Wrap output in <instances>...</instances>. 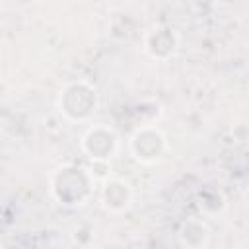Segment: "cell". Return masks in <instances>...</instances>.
Listing matches in <instances>:
<instances>
[{"mask_svg":"<svg viewBox=\"0 0 249 249\" xmlns=\"http://www.w3.org/2000/svg\"><path fill=\"white\" fill-rule=\"evenodd\" d=\"M156 43H158V47L150 51V54L156 56V58H161V51H165V56H169V54H173L175 49H177L175 33H173V29H169V27H161V25H160V27H154V29L148 33L146 47L156 45Z\"/></svg>","mask_w":249,"mask_h":249,"instance_id":"3957f363","label":"cell"},{"mask_svg":"<svg viewBox=\"0 0 249 249\" xmlns=\"http://www.w3.org/2000/svg\"><path fill=\"white\" fill-rule=\"evenodd\" d=\"M95 103V89L86 82H72L64 88V91H60V111L72 121L76 117V107H80V121H84L91 115Z\"/></svg>","mask_w":249,"mask_h":249,"instance_id":"6da1fadb","label":"cell"},{"mask_svg":"<svg viewBox=\"0 0 249 249\" xmlns=\"http://www.w3.org/2000/svg\"><path fill=\"white\" fill-rule=\"evenodd\" d=\"M117 183L119 181H111L103 189V202H105L107 208H113V210L124 208L128 204V200H130V191H124V193L117 195Z\"/></svg>","mask_w":249,"mask_h":249,"instance_id":"277c9868","label":"cell"},{"mask_svg":"<svg viewBox=\"0 0 249 249\" xmlns=\"http://www.w3.org/2000/svg\"><path fill=\"white\" fill-rule=\"evenodd\" d=\"M134 138H138V140H156V142H154V144H156V148L163 146V136H161L158 130H154V128H152V136H150V138H146L142 130H138V132L134 134ZM144 146H150V142H144ZM156 148H154V150L148 154V156H150V161H154V160L158 158V154H160V150H156Z\"/></svg>","mask_w":249,"mask_h":249,"instance_id":"5b68a950","label":"cell"},{"mask_svg":"<svg viewBox=\"0 0 249 249\" xmlns=\"http://www.w3.org/2000/svg\"><path fill=\"white\" fill-rule=\"evenodd\" d=\"M84 138L95 140V144L82 142L86 154H88L89 158H93V160H107V158H111V156L115 154V150H117V136H115V132H113L111 128H107V126H93V128H89V130L84 134Z\"/></svg>","mask_w":249,"mask_h":249,"instance_id":"7a4b0ae2","label":"cell"}]
</instances>
